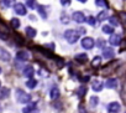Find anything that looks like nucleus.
<instances>
[{
  "instance_id": "obj_20",
  "label": "nucleus",
  "mask_w": 126,
  "mask_h": 113,
  "mask_svg": "<svg viewBox=\"0 0 126 113\" xmlns=\"http://www.w3.org/2000/svg\"><path fill=\"white\" fill-rule=\"evenodd\" d=\"M0 32L5 34V35H8V34L10 32V29L8 27V25H6L5 23H0Z\"/></svg>"
},
{
  "instance_id": "obj_7",
  "label": "nucleus",
  "mask_w": 126,
  "mask_h": 113,
  "mask_svg": "<svg viewBox=\"0 0 126 113\" xmlns=\"http://www.w3.org/2000/svg\"><path fill=\"white\" fill-rule=\"evenodd\" d=\"M27 59H29V52L27 51L22 50V51L16 52V60H19V61H27Z\"/></svg>"
},
{
  "instance_id": "obj_32",
  "label": "nucleus",
  "mask_w": 126,
  "mask_h": 113,
  "mask_svg": "<svg viewBox=\"0 0 126 113\" xmlns=\"http://www.w3.org/2000/svg\"><path fill=\"white\" fill-rule=\"evenodd\" d=\"M1 4H3L4 8H10V5H11V0H3Z\"/></svg>"
},
{
  "instance_id": "obj_36",
  "label": "nucleus",
  "mask_w": 126,
  "mask_h": 113,
  "mask_svg": "<svg viewBox=\"0 0 126 113\" xmlns=\"http://www.w3.org/2000/svg\"><path fill=\"white\" fill-rule=\"evenodd\" d=\"M96 44H98V46H99V47H103V45H104V42H103L101 40H99V41H98Z\"/></svg>"
},
{
  "instance_id": "obj_9",
  "label": "nucleus",
  "mask_w": 126,
  "mask_h": 113,
  "mask_svg": "<svg viewBox=\"0 0 126 113\" xmlns=\"http://www.w3.org/2000/svg\"><path fill=\"white\" fill-rule=\"evenodd\" d=\"M33 73H35V71H33V67H32V66H25V68L22 70V75H24L25 77L31 78V77L33 76Z\"/></svg>"
},
{
  "instance_id": "obj_41",
  "label": "nucleus",
  "mask_w": 126,
  "mask_h": 113,
  "mask_svg": "<svg viewBox=\"0 0 126 113\" xmlns=\"http://www.w3.org/2000/svg\"><path fill=\"white\" fill-rule=\"evenodd\" d=\"M0 85H1V83H0Z\"/></svg>"
},
{
  "instance_id": "obj_34",
  "label": "nucleus",
  "mask_w": 126,
  "mask_h": 113,
  "mask_svg": "<svg viewBox=\"0 0 126 113\" xmlns=\"http://www.w3.org/2000/svg\"><path fill=\"white\" fill-rule=\"evenodd\" d=\"M61 4H62L63 6H67V5L71 4V0H61Z\"/></svg>"
},
{
  "instance_id": "obj_25",
  "label": "nucleus",
  "mask_w": 126,
  "mask_h": 113,
  "mask_svg": "<svg viewBox=\"0 0 126 113\" xmlns=\"http://www.w3.org/2000/svg\"><path fill=\"white\" fill-rule=\"evenodd\" d=\"M36 9L38 10V13L41 14V16H42L43 19H46V18H47V13L45 11V6H42V5H38V6H36Z\"/></svg>"
},
{
  "instance_id": "obj_10",
  "label": "nucleus",
  "mask_w": 126,
  "mask_h": 113,
  "mask_svg": "<svg viewBox=\"0 0 126 113\" xmlns=\"http://www.w3.org/2000/svg\"><path fill=\"white\" fill-rule=\"evenodd\" d=\"M103 56L105 59H112L114 57V50L111 47H105L103 50Z\"/></svg>"
},
{
  "instance_id": "obj_40",
  "label": "nucleus",
  "mask_w": 126,
  "mask_h": 113,
  "mask_svg": "<svg viewBox=\"0 0 126 113\" xmlns=\"http://www.w3.org/2000/svg\"><path fill=\"white\" fill-rule=\"evenodd\" d=\"M0 73H1V68H0Z\"/></svg>"
},
{
  "instance_id": "obj_18",
  "label": "nucleus",
  "mask_w": 126,
  "mask_h": 113,
  "mask_svg": "<svg viewBox=\"0 0 126 113\" xmlns=\"http://www.w3.org/2000/svg\"><path fill=\"white\" fill-rule=\"evenodd\" d=\"M36 30L33 29V27H31V26H27L26 27V35H27V37L29 39H32V37H35L36 36Z\"/></svg>"
},
{
  "instance_id": "obj_23",
  "label": "nucleus",
  "mask_w": 126,
  "mask_h": 113,
  "mask_svg": "<svg viewBox=\"0 0 126 113\" xmlns=\"http://www.w3.org/2000/svg\"><path fill=\"white\" fill-rule=\"evenodd\" d=\"M15 42H16L17 45H20V46H22V45L25 44V40H24V37H22L21 35H19V34H16V35H15Z\"/></svg>"
},
{
  "instance_id": "obj_4",
  "label": "nucleus",
  "mask_w": 126,
  "mask_h": 113,
  "mask_svg": "<svg viewBox=\"0 0 126 113\" xmlns=\"http://www.w3.org/2000/svg\"><path fill=\"white\" fill-rule=\"evenodd\" d=\"M72 18H73V20H74L76 23H79V24H82V23H84V21L87 20L85 16H84V14H83L82 11H74L73 15H72Z\"/></svg>"
},
{
  "instance_id": "obj_3",
  "label": "nucleus",
  "mask_w": 126,
  "mask_h": 113,
  "mask_svg": "<svg viewBox=\"0 0 126 113\" xmlns=\"http://www.w3.org/2000/svg\"><path fill=\"white\" fill-rule=\"evenodd\" d=\"M94 40L92 39V37H84L83 40H82V47H84V48H87V50H90V48H93L94 47Z\"/></svg>"
},
{
  "instance_id": "obj_21",
  "label": "nucleus",
  "mask_w": 126,
  "mask_h": 113,
  "mask_svg": "<svg viewBox=\"0 0 126 113\" xmlns=\"http://www.w3.org/2000/svg\"><path fill=\"white\" fill-rule=\"evenodd\" d=\"M36 85H37V81L33 80L32 77H31L30 80H27V82H26V86H27L29 88H31V90H33V88L36 87Z\"/></svg>"
},
{
  "instance_id": "obj_35",
  "label": "nucleus",
  "mask_w": 126,
  "mask_h": 113,
  "mask_svg": "<svg viewBox=\"0 0 126 113\" xmlns=\"http://www.w3.org/2000/svg\"><path fill=\"white\" fill-rule=\"evenodd\" d=\"M88 23H89L90 25H95V19H94L93 16H89V18H88Z\"/></svg>"
},
{
  "instance_id": "obj_22",
  "label": "nucleus",
  "mask_w": 126,
  "mask_h": 113,
  "mask_svg": "<svg viewBox=\"0 0 126 113\" xmlns=\"http://www.w3.org/2000/svg\"><path fill=\"white\" fill-rule=\"evenodd\" d=\"M101 30L104 34H112L114 32V27H111V25H104L101 27Z\"/></svg>"
},
{
  "instance_id": "obj_6",
  "label": "nucleus",
  "mask_w": 126,
  "mask_h": 113,
  "mask_svg": "<svg viewBox=\"0 0 126 113\" xmlns=\"http://www.w3.org/2000/svg\"><path fill=\"white\" fill-rule=\"evenodd\" d=\"M10 53L5 50V48H3V47H0V60L1 61H5V62H8V61H10Z\"/></svg>"
},
{
  "instance_id": "obj_5",
  "label": "nucleus",
  "mask_w": 126,
  "mask_h": 113,
  "mask_svg": "<svg viewBox=\"0 0 126 113\" xmlns=\"http://www.w3.org/2000/svg\"><path fill=\"white\" fill-rule=\"evenodd\" d=\"M120 108H121V106H120L119 102H111V103L108 104V111L110 113H119Z\"/></svg>"
},
{
  "instance_id": "obj_16",
  "label": "nucleus",
  "mask_w": 126,
  "mask_h": 113,
  "mask_svg": "<svg viewBox=\"0 0 126 113\" xmlns=\"http://www.w3.org/2000/svg\"><path fill=\"white\" fill-rule=\"evenodd\" d=\"M9 94H10V88H8V87H0V98L4 99Z\"/></svg>"
},
{
  "instance_id": "obj_11",
  "label": "nucleus",
  "mask_w": 126,
  "mask_h": 113,
  "mask_svg": "<svg viewBox=\"0 0 126 113\" xmlns=\"http://www.w3.org/2000/svg\"><path fill=\"white\" fill-rule=\"evenodd\" d=\"M105 86L108 88H116L117 87V80L116 78H108L105 82Z\"/></svg>"
},
{
  "instance_id": "obj_13",
  "label": "nucleus",
  "mask_w": 126,
  "mask_h": 113,
  "mask_svg": "<svg viewBox=\"0 0 126 113\" xmlns=\"http://www.w3.org/2000/svg\"><path fill=\"white\" fill-rule=\"evenodd\" d=\"M109 41H110V44H111V45L116 46V45H119V44L121 42V35H117V34H116V35H112V36L110 37V40H109Z\"/></svg>"
},
{
  "instance_id": "obj_19",
  "label": "nucleus",
  "mask_w": 126,
  "mask_h": 113,
  "mask_svg": "<svg viewBox=\"0 0 126 113\" xmlns=\"http://www.w3.org/2000/svg\"><path fill=\"white\" fill-rule=\"evenodd\" d=\"M22 113H37V109L35 107V104H31V106H27L22 109Z\"/></svg>"
},
{
  "instance_id": "obj_26",
  "label": "nucleus",
  "mask_w": 126,
  "mask_h": 113,
  "mask_svg": "<svg viewBox=\"0 0 126 113\" xmlns=\"http://www.w3.org/2000/svg\"><path fill=\"white\" fill-rule=\"evenodd\" d=\"M20 25H21V23H20V20H19V19H16V18H15V19H13V20H11V26H13L14 29H19V27H20Z\"/></svg>"
},
{
  "instance_id": "obj_12",
  "label": "nucleus",
  "mask_w": 126,
  "mask_h": 113,
  "mask_svg": "<svg viewBox=\"0 0 126 113\" xmlns=\"http://www.w3.org/2000/svg\"><path fill=\"white\" fill-rule=\"evenodd\" d=\"M76 60L79 64H85L88 61V56H87V53H78L76 56Z\"/></svg>"
},
{
  "instance_id": "obj_1",
  "label": "nucleus",
  "mask_w": 126,
  "mask_h": 113,
  "mask_svg": "<svg viewBox=\"0 0 126 113\" xmlns=\"http://www.w3.org/2000/svg\"><path fill=\"white\" fill-rule=\"evenodd\" d=\"M64 37L69 44H76L79 40V34L76 30H66L64 31Z\"/></svg>"
},
{
  "instance_id": "obj_39",
  "label": "nucleus",
  "mask_w": 126,
  "mask_h": 113,
  "mask_svg": "<svg viewBox=\"0 0 126 113\" xmlns=\"http://www.w3.org/2000/svg\"><path fill=\"white\" fill-rule=\"evenodd\" d=\"M3 112V108H1V106H0V113H1Z\"/></svg>"
},
{
  "instance_id": "obj_37",
  "label": "nucleus",
  "mask_w": 126,
  "mask_h": 113,
  "mask_svg": "<svg viewBox=\"0 0 126 113\" xmlns=\"http://www.w3.org/2000/svg\"><path fill=\"white\" fill-rule=\"evenodd\" d=\"M82 81H84V82H88V81H89V77H88V76H84V77L82 78Z\"/></svg>"
},
{
  "instance_id": "obj_28",
  "label": "nucleus",
  "mask_w": 126,
  "mask_h": 113,
  "mask_svg": "<svg viewBox=\"0 0 126 113\" xmlns=\"http://www.w3.org/2000/svg\"><path fill=\"white\" fill-rule=\"evenodd\" d=\"M26 5H27V8H30V9H36V6H37L36 0H27Z\"/></svg>"
},
{
  "instance_id": "obj_29",
  "label": "nucleus",
  "mask_w": 126,
  "mask_h": 113,
  "mask_svg": "<svg viewBox=\"0 0 126 113\" xmlns=\"http://www.w3.org/2000/svg\"><path fill=\"white\" fill-rule=\"evenodd\" d=\"M95 4L100 8H108V4H106L105 0H95Z\"/></svg>"
},
{
  "instance_id": "obj_2",
  "label": "nucleus",
  "mask_w": 126,
  "mask_h": 113,
  "mask_svg": "<svg viewBox=\"0 0 126 113\" xmlns=\"http://www.w3.org/2000/svg\"><path fill=\"white\" fill-rule=\"evenodd\" d=\"M31 99V96L27 94L24 90H16V101L19 103H27Z\"/></svg>"
},
{
  "instance_id": "obj_17",
  "label": "nucleus",
  "mask_w": 126,
  "mask_h": 113,
  "mask_svg": "<svg viewBox=\"0 0 126 113\" xmlns=\"http://www.w3.org/2000/svg\"><path fill=\"white\" fill-rule=\"evenodd\" d=\"M103 87H104V85H103V82L101 81H94L93 82V90L94 91H96V92H100L101 90H103Z\"/></svg>"
},
{
  "instance_id": "obj_8",
  "label": "nucleus",
  "mask_w": 126,
  "mask_h": 113,
  "mask_svg": "<svg viewBox=\"0 0 126 113\" xmlns=\"http://www.w3.org/2000/svg\"><path fill=\"white\" fill-rule=\"evenodd\" d=\"M15 13H16L17 15H25V14H26V8H25V5L21 4V3H17V4L15 5Z\"/></svg>"
},
{
  "instance_id": "obj_24",
  "label": "nucleus",
  "mask_w": 126,
  "mask_h": 113,
  "mask_svg": "<svg viewBox=\"0 0 126 113\" xmlns=\"http://www.w3.org/2000/svg\"><path fill=\"white\" fill-rule=\"evenodd\" d=\"M100 64H101V57H100V56H95L94 60L92 61V66L93 67H98Z\"/></svg>"
},
{
  "instance_id": "obj_30",
  "label": "nucleus",
  "mask_w": 126,
  "mask_h": 113,
  "mask_svg": "<svg viewBox=\"0 0 126 113\" xmlns=\"http://www.w3.org/2000/svg\"><path fill=\"white\" fill-rule=\"evenodd\" d=\"M96 18H98V19H96L98 21H103V20H105V19H106V11H101V13H99Z\"/></svg>"
},
{
  "instance_id": "obj_15",
  "label": "nucleus",
  "mask_w": 126,
  "mask_h": 113,
  "mask_svg": "<svg viewBox=\"0 0 126 113\" xmlns=\"http://www.w3.org/2000/svg\"><path fill=\"white\" fill-rule=\"evenodd\" d=\"M49 97L52 98V99H57L58 97H59V90H58V87H52L51 88V92H49Z\"/></svg>"
},
{
  "instance_id": "obj_31",
  "label": "nucleus",
  "mask_w": 126,
  "mask_h": 113,
  "mask_svg": "<svg viewBox=\"0 0 126 113\" xmlns=\"http://www.w3.org/2000/svg\"><path fill=\"white\" fill-rule=\"evenodd\" d=\"M109 21H110V24L111 25H119V19L116 18V16H109Z\"/></svg>"
},
{
  "instance_id": "obj_27",
  "label": "nucleus",
  "mask_w": 126,
  "mask_h": 113,
  "mask_svg": "<svg viewBox=\"0 0 126 113\" xmlns=\"http://www.w3.org/2000/svg\"><path fill=\"white\" fill-rule=\"evenodd\" d=\"M98 103H99V98L96 96H92L90 97V104H92V107H96Z\"/></svg>"
},
{
  "instance_id": "obj_38",
  "label": "nucleus",
  "mask_w": 126,
  "mask_h": 113,
  "mask_svg": "<svg viewBox=\"0 0 126 113\" xmlns=\"http://www.w3.org/2000/svg\"><path fill=\"white\" fill-rule=\"evenodd\" d=\"M78 1H80V3H87V0H78Z\"/></svg>"
},
{
  "instance_id": "obj_33",
  "label": "nucleus",
  "mask_w": 126,
  "mask_h": 113,
  "mask_svg": "<svg viewBox=\"0 0 126 113\" xmlns=\"http://www.w3.org/2000/svg\"><path fill=\"white\" fill-rule=\"evenodd\" d=\"M78 111H79V113H87V111H85V108H84V104H83V103H80V104H79Z\"/></svg>"
},
{
  "instance_id": "obj_14",
  "label": "nucleus",
  "mask_w": 126,
  "mask_h": 113,
  "mask_svg": "<svg viewBox=\"0 0 126 113\" xmlns=\"http://www.w3.org/2000/svg\"><path fill=\"white\" fill-rule=\"evenodd\" d=\"M87 91H88V88H87L85 86H80V87L77 88V96H78L79 98H83V97L87 94Z\"/></svg>"
}]
</instances>
